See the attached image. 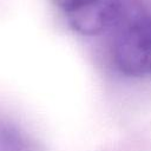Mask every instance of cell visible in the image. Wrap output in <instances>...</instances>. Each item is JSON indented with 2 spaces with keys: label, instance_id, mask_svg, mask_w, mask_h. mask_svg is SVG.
Instances as JSON below:
<instances>
[{
  "label": "cell",
  "instance_id": "obj_2",
  "mask_svg": "<svg viewBox=\"0 0 151 151\" xmlns=\"http://www.w3.org/2000/svg\"><path fill=\"white\" fill-rule=\"evenodd\" d=\"M70 26L86 35L111 28L130 0H51Z\"/></svg>",
  "mask_w": 151,
  "mask_h": 151
},
{
  "label": "cell",
  "instance_id": "obj_1",
  "mask_svg": "<svg viewBox=\"0 0 151 151\" xmlns=\"http://www.w3.org/2000/svg\"><path fill=\"white\" fill-rule=\"evenodd\" d=\"M114 31L112 55L125 74H151V14L138 4L129 1L111 27Z\"/></svg>",
  "mask_w": 151,
  "mask_h": 151
}]
</instances>
